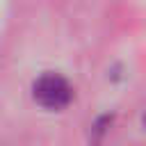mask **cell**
<instances>
[{"label": "cell", "instance_id": "6da1fadb", "mask_svg": "<svg viewBox=\"0 0 146 146\" xmlns=\"http://www.w3.org/2000/svg\"><path fill=\"white\" fill-rule=\"evenodd\" d=\"M32 98L43 110L57 112V110H64L73 100V87L64 75L48 71V73H41L32 82Z\"/></svg>", "mask_w": 146, "mask_h": 146}, {"label": "cell", "instance_id": "7a4b0ae2", "mask_svg": "<svg viewBox=\"0 0 146 146\" xmlns=\"http://www.w3.org/2000/svg\"><path fill=\"white\" fill-rule=\"evenodd\" d=\"M144 125H146V114H144Z\"/></svg>", "mask_w": 146, "mask_h": 146}]
</instances>
